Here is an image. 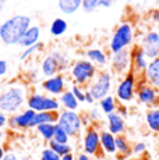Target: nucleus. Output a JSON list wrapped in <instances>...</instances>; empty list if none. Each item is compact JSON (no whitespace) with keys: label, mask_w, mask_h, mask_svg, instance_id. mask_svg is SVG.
Instances as JSON below:
<instances>
[{"label":"nucleus","mask_w":159,"mask_h":160,"mask_svg":"<svg viewBox=\"0 0 159 160\" xmlns=\"http://www.w3.org/2000/svg\"><path fill=\"white\" fill-rule=\"evenodd\" d=\"M29 88L25 82L13 81L0 91V110L7 116H13L21 112L27 106Z\"/></svg>","instance_id":"1"},{"label":"nucleus","mask_w":159,"mask_h":160,"mask_svg":"<svg viewBox=\"0 0 159 160\" xmlns=\"http://www.w3.org/2000/svg\"><path fill=\"white\" fill-rule=\"evenodd\" d=\"M32 25L31 17L24 14H16L0 24V42L7 46L18 45L27 29Z\"/></svg>","instance_id":"2"},{"label":"nucleus","mask_w":159,"mask_h":160,"mask_svg":"<svg viewBox=\"0 0 159 160\" xmlns=\"http://www.w3.org/2000/svg\"><path fill=\"white\" fill-rule=\"evenodd\" d=\"M134 39H136V29L133 24L130 21L120 22L112 32V36L108 42V49L110 54L131 49L134 45Z\"/></svg>","instance_id":"3"},{"label":"nucleus","mask_w":159,"mask_h":160,"mask_svg":"<svg viewBox=\"0 0 159 160\" xmlns=\"http://www.w3.org/2000/svg\"><path fill=\"white\" fill-rule=\"evenodd\" d=\"M71 58L66 53V52L62 50H50L49 53L42 58L41 66H39V71L44 77H53L56 74H64L66 70L70 68L71 66Z\"/></svg>","instance_id":"4"},{"label":"nucleus","mask_w":159,"mask_h":160,"mask_svg":"<svg viewBox=\"0 0 159 160\" xmlns=\"http://www.w3.org/2000/svg\"><path fill=\"white\" fill-rule=\"evenodd\" d=\"M98 72H99V68L95 64L91 63L90 60L77 58V60L73 61L69 68V78L71 79L73 84L88 88V85L94 81Z\"/></svg>","instance_id":"5"},{"label":"nucleus","mask_w":159,"mask_h":160,"mask_svg":"<svg viewBox=\"0 0 159 160\" xmlns=\"http://www.w3.org/2000/svg\"><path fill=\"white\" fill-rule=\"evenodd\" d=\"M140 78L133 71L127 72L119 79L115 88V98L117 99L119 104L127 106L128 103L134 102L137 96V87H138Z\"/></svg>","instance_id":"6"},{"label":"nucleus","mask_w":159,"mask_h":160,"mask_svg":"<svg viewBox=\"0 0 159 160\" xmlns=\"http://www.w3.org/2000/svg\"><path fill=\"white\" fill-rule=\"evenodd\" d=\"M113 72L110 70H99V72L96 74V77L94 78V81L88 85V92L92 95V98L95 99V102H99L103 98L112 95L113 89Z\"/></svg>","instance_id":"7"},{"label":"nucleus","mask_w":159,"mask_h":160,"mask_svg":"<svg viewBox=\"0 0 159 160\" xmlns=\"http://www.w3.org/2000/svg\"><path fill=\"white\" fill-rule=\"evenodd\" d=\"M27 109H31L35 113L41 112H60L62 106H60L59 98L49 96L39 91L29 92L28 99H27Z\"/></svg>","instance_id":"8"},{"label":"nucleus","mask_w":159,"mask_h":160,"mask_svg":"<svg viewBox=\"0 0 159 160\" xmlns=\"http://www.w3.org/2000/svg\"><path fill=\"white\" fill-rule=\"evenodd\" d=\"M57 125L69 134L70 138H77L84 132L82 114L71 110H60L57 117Z\"/></svg>","instance_id":"9"},{"label":"nucleus","mask_w":159,"mask_h":160,"mask_svg":"<svg viewBox=\"0 0 159 160\" xmlns=\"http://www.w3.org/2000/svg\"><path fill=\"white\" fill-rule=\"evenodd\" d=\"M96 125H90L87 127L82 132L81 137V149L82 153L88 156H95L99 159L100 153L103 155V152L100 150V135Z\"/></svg>","instance_id":"10"},{"label":"nucleus","mask_w":159,"mask_h":160,"mask_svg":"<svg viewBox=\"0 0 159 160\" xmlns=\"http://www.w3.org/2000/svg\"><path fill=\"white\" fill-rule=\"evenodd\" d=\"M36 113L31 109H23L21 112L16 113L13 116H8L7 127L13 131H27L35 128L33 121H35Z\"/></svg>","instance_id":"11"},{"label":"nucleus","mask_w":159,"mask_h":160,"mask_svg":"<svg viewBox=\"0 0 159 160\" xmlns=\"http://www.w3.org/2000/svg\"><path fill=\"white\" fill-rule=\"evenodd\" d=\"M67 85H69V79L64 74H56L53 77H49V78H45L44 81L41 82V89L44 93L49 95V96H54L59 98L62 93L67 91Z\"/></svg>","instance_id":"12"},{"label":"nucleus","mask_w":159,"mask_h":160,"mask_svg":"<svg viewBox=\"0 0 159 160\" xmlns=\"http://www.w3.org/2000/svg\"><path fill=\"white\" fill-rule=\"evenodd\" d=\"M109 64H110V71L113 72V75H126L127 72L131 71V49L112 53Z\"/></svg>","instance_id":"13"},{"label":"nucleus","mask_w":159,"mask_h":160,"mask_svg":"<svg viewBox=\"0 0 159 160\" xmlns=\"http://www.w3.org/2000/svg\"><path fill=\"white\" fill-rule=\"evenodd\" d=\"M136 100L142 106H146L148 109L159 106V89L151 87L144 81H140L137 87Z\"/></svg>","instance_id":"14"},{"label":"nucleus","mask_w":159,"mask_h":160,"mask_svg":"<svg viewBox=\"0 0 159 160\" xmlns=\"http://www.w3.org/2000/svg\"><path fill=\"white\" fill-rule=\"evenodd\" d=\"M140 48L144 50L148 60H154L159 57V46H158V31L156 29H148L142 33Z\"/></svg>","instance_id":"15"},{"label":"nucleus","mask_w":159,"mask_h":160,"mask_svg":"<svg viewBox=\"0 0 159 160\" xmlns=\"http://www.w3.org/2000/svg\"><path fill=\"white\" fill-rule=\"evenodd\" d=\"M148 57L145 56L144 50L138 45H134L131 48V71L136 74L137 77H142L145 72L146 67H148Z\"/></svg>","instance_id":"16"},{"label":"nucleus","mask_w":159,"mask_h":160,"mask_svg":"<svg viewBox=\"0 0 159 160\" xmlns=\"http://www.w3.org/2000/svg\"><path fill=\"white\" fill-rule=\"evenodd\" d=\"M85 58L90 60L92 64H95L99 70H103L109 64L110 56L108 54V52L103 50L102 48H88L84 52Z\"/></svg>","instance_id":"17"},{"label":"nucleus","mask_w":159,"mask_h":160,"mask_svg":"<svg viewBox=\"0 0 159 160\" xmlns=\"http://www.w3.org/2000/svg\"><path fill=\"white\" fill-rule=\"evenodd\" d=\"M106 130L112 132L115 137L123 135L126 132V118L117 112L106 116Z\"/></svg>","instance_id":"18"},{"label":"nucleus","mask_w":159,"mask_h":160,"mask_svg":"<svg viewBox=\"0 0 159 160\" xmlns=\"http://www.w3.org/2000/svg\"><path fill=\"white\" fill-rule=\"evenodd\" d=\"M142 81L151 87L159 89V57L149 60L148 67L142 75Z\"/></svg>","instance_id":"19"},{"label":"nucleus","mask_w":159,"mask_h":160,"mask_svg":"<svg viewBox=\"0 0 159 160\" xmlns=\"http://www.w3.org/2000/svg\"><path fill=\"white\" fill-rule=\"evenodd\" d=\"M100 150L103 155H116V137L108 130H100Z\"/></svg>","instance_id":"20"},{"label":"nucleus","mask_w":159,"mask_h":160,"mask_svg":"<svg viewBox=\"0 0 159 160\" xmlns=\"http://www.w3.org/2000/svg\"><path fill=\"white\" fill-rule=\"evenodd\" d=\"M39 38H41V28L38 25H31L27 32L24 33V36L21 38L20 41V46H23L24 49L31 48V46L39 43Z\"/></svg>","instance_id":"21"},{"label":"nucleus","mask_w":159,"mask_h":160,"mask_svg":"<svg viewBox=\"0 0 159 160\" xmlns=\"http://www.w3.org/2000/svg\"><path fill=\"white\" fill-rule=\"evenodd\" d=\"M144 120H145V125L149 131L159 134V106L149 107L145 112Z\"/></svg>","instance_id":"22"},{"label":"nucleus","mask_w":159,"mask_h":160,"mask_svg":"<svg viewBox=\"0 0 159 160\" xmlns=\"http://www.w3.org/2000/svg\"><path fill=\"white\" fill-rule=\"evenodd\" d=\"M116 155L120 160L126 159L131 155V142L124 134L116 137Z\"/></svg>","instance_id":"23"},{"label":"nucleus","mask_w":159,"mask_h":160,"mask_svg":"<svg viewBox=\"0 0 159 160\" xmlns=\"http://www.w3.org/2000/svg\"><path fill=\"white\" fill-rule=\"evenodd\" d=\"M59 102L62 106V110H71V112H77L80 107V102L77 98L73 95V92L70 89H67L64 93L59 96Z\"/></svg>","instance_id":"24"},{"label":"nucleus","mask_w":159,"mask_h":160,"mask_svg":"<svg viewBox=\"0 0 159 160\" xmlns=\"http://www.w3.org/2000/svg\"><path fill=\"white\" fill-rule=\"evenodd\" d=\"M59 10L66 15H73L81 8L82 0H59L57 2Z\"/></svg>","instance_id":"25"},{"label":"nucleus","mask_w":159,"mask_h":160,"mask_svg":"<svg viewBox=\"0 0 159 160\" xmlns=\"http://www.w3.org/2000/svg\"><path fill=\"white\" fill-rule=\"evenodd\" d=\"M98 106H99V109L102 110L103 114L109 116V114H112V113L117 112L119 102L115 98V95H109V96L103 98L102 100H99V102H98Z\"/></svg>","instance_id":"26"},{"label":"nucleus","mask_w":159,"mask_h":160,"mask_svg":"<svg viewBox=\"0 0 159 160\" xmlns=\"http://www.w3.org/2000/svg\"><path fill=\"white\" fill-rule=\"evenodd\" d=\"M67 29H69V22L62 17L54 18V20L52 21L50 27H49V32H50V35L54 36V38L63 36L64 33L67 32Z\"/></svg>","instance_id":"27"},{"label":"nucleus","mask_w":159,"mask_h":160,"mask_svg":"<svg viewBox=\"0 0 159 160\" xmlns=\"http://www.w3.org/2000/svg\"><path fill=\"white\" fill-rule=\"evenodd\" d=\"M57 117H59V112H41L36 113L33 125L35 128L41 124H57Z\"/></svg>","instance_id":"28"},{"label":"nucleus","mask_w":159,"mask_h":160,"mask_svg":"<svg viewBox=\"0 0 159 160\" xmlns=\"http://www.w3.org/2000/svg\"><path fill=\"white\" fill-rule=\"evenodd\" d=\"M36 134L39 135L41 139H44L45 142H50L53 139V135H54V130H56V124H41L35 128Z\"/></svg>","instance_id":"29"},{"label":"nucleus","mask_w":159,"mask_h":160,"mask_svg":"<svg viewBox=\"0 0 159 160\" xmlns=\"http://www.w3.org/2000/svg\"><path fill=\"white\" fill-rule=\"evenodd\" d=\"M48 148H50L56 155H59L60 158L69 155V153H73V145L71 143H60L56 142V141L52 139L50 142H48Z\"/></svg>","instance_id":"30"},{"label":"nucleus","mask_w":159,"mask_h":160,"mask_svg":"<svg viewBox=\"0 0 159 160\" xmlns=\"http://www.w3.org/2000/svg\"><path fill=\"white\" fill-rule=\"evenodd\" d=\"M87 116H88V118H90L91 124L96 125L98 122H100L103 120V116H105V114H103L102 110L99 109V106H92L90 110H88Z\"/></svg>","instance_id":"31"},{"label":"nucleus","mask_w":159,"mask_h":160,"mask_svg":"<svg viewBox=\"0 0 159 160\" xmlns=\"http://www.w3.org/2000/svg\"><path fill=\"white\" fill-rule=\"evenodd\" d=\"M53 141H56V142H60V143H70L71 138L69 137V134H67V132L64 131L63 128H60L59 125L56 124V130H54Z\"/></svg>","instance_id":"32"},{"label":"nucleus","mask_w":159,"mask_h":160,"mask_svg":"<svg viewBox=\"0 0 159 160\" xmlns=\"http://www.w3.org/2000/svg\"><path fill=\"white\" fill-rule=\"evenodd\" d=\"M70 91H71V92H73V95H74V96L77 98V100H78L80 103H85V95H87V88L73 84L71 87H70Z\"/></svg>","instance_id":"33"},{"label":"nucleus","mask_w":159,"mask_h":160,"mask_svg":"<svg viewBox=\"0 0 159 160\" xmlns=\"http://www.w3.org/2000/svg\"><path fill=\"white\" fill-rule=\"evenodd\" d=\"M42 49V43L39 42V43H36V45H33V46H31V48H27V49H24V52L20 54V60L21 61H24V60H27V58H29L31 56H33L35 53H38L39 50Z\"/></svg>","instance_id":"34"},{"label":"nucleus","mask_w":159,"mask_h":160,"mask_svg":"<svg viewBox=\"0 0 159 160\" xmlns=\"http://www.w3.org/2000/svg\"><path fill=\"white\" fill-rule=\"evenodd\" d=\"M59 155H56V153L53 152V150L50 149V148H45V149H42L41 152V156H39V160H60Z\"/></svg>","instance_id":"35"},{"label":"nucleus","mask_w":159,"mask_h":160,"mask_svg":"<svg viewBox=\"0 0 159 160\" xmlns=\"http://www.w3.org/2000/svg\"><path fill=\"white\" fill-rule=\"evenodd\" d=\"M145 152H146V143L142 142V141L134 142L133 145H131V155L140 156V155H144Z\"/></svg>","instance_id":"36"},{"label":"nucleus","mask_w":159,"mask_h":160,"mask_svg":"<svg viewBox=\"0 0 159 160\" xmlns=\"http://www.w3.org/2000/svg\"><path fill=\"white\" fill-rule=\"evenodd\" d=\"M98 2H99V0H82L81 8L85 13H94L98 8Z\"/></svg>","instance_id":"37"},{"label":"nucleus","mask_w":159,"mask_h":160,"mask_svg":"<svg viewBox=\"0 0 159 160\" xmlns=\"http://www.w3.org/2000/svg\"><path fill=\"white\" fill-rule=\"evenodd\" d=\"M8 71V64L6 60H0V78L2 77H4Z\"/></svg>","instance_id":"38"},{"label":"nucleus","mask_w":159,"mask_h":160,"mask_svg":"<svg viewBox=\"0 0 159 160\" xmlns=\"http://www.w3.org/2000/svg\"><path fill=\"white\" fill-rule=\"evenodd\" d=\"M7 121H8V116L0 110V130H3L4 127H7Z\"/></svg>","instance_id":"39"},{"label":"nucleus","mask_w":159,"mask_h":160,"mask_svg":"<svg viewBox=\"0 0 159 160\" xmlns=\"http://www.w3.org/2000/svg\"><path fill=\"white\" fill-rule=\"evenodd\" d=\"M149 18H151L152 22L159 24V8H154V10H151V13H149Z\"/></svg>","instance_id":"40"},{"label":"nucleus","mask_w":159,"mask_h":160,"mask_svg":"<svg viewBox=\"0 0 159 160\" xmlns=\"http://www.w3.org/2000/svg\"><path fill=\"white\" fill-rule=\"evenodd\" d=\"M113 4V0H99L98 2V7L100 8H110Z\"/></svg>","instance_id":"41"},{"label":"nucleus","mask_w":159,"mask_h":160,"mask_svg":"<svg viewBox=\"0 0 159 160\" xmlns=\"http://www.w3.org/2000/svg\"><path fill=\"white\" fill-rule=\"evenodd\" d=\"M3 160H20V159H18V156L14 152H7L4 155V158H3Z\"/></svg>","instance_id":"42"},{"label":"nucleus","mask_w":159,"mask_h":160,"mask_svg":"<svg viewBox=\"0 0 159 160\" xmlns=\"http://www.w3.org/2000/svg\"><path fill=\"white\" fill-rule=\"evenodd\" d=\"M117 113H120V114L123 116L124 118H126V116H127V106H124V104H119Z\"/></svg>","instance_id":"43"},{"label":"nucleus","mask_w":159,"mask_h":160,"mask_svg":"<svg viewBox=\"0 0 159 160\" xmlns=\"http://www.w3.org/2000/svg\"><path fill=\"white\" fill-rule=\"evenodd\" d=\"M85 103H88V104H94V103H95V99H94L92 95L88 92V89H87V95H85Z\"/></svg>","instance_id":"44"},{"label":"nucleus","mask_w":159,"mask_h":160,"mask_svg":"<svg viewBox=\"0 0 159 160\" xmlns=\"http://www.w3.org/2000/svg\"><path fill=\"white\" fill-rule=\"evenodd\" d=\"M75 160H91V156L81 152V153H78V155H75Z\"/></svg>","instance_id":"45"},{"label":"nucleus","mask_w":159,"mask_h":160,"mask_svg":"<svg viewBox=\"0 0 159 160\" xmlns=\"http://www.w3.org/2000/svg\"><path fill=\"white\" fill-rule=\"evenodd\" d=\"M60 160H75V155H74V153H69V155L63 156Z\"/></svg>","instance_id":"46"},{"label":"nucleus","mask_w":159,"mask_h":160,"mask_svg":"<svg viewBox=\"0 0 159 160\" xmlns=\"http://www.w3.org/2000/svg\"><path fill=\"white\" fill-rule=\"evenodd\" d=\"M6 149H4V146L3 145H0V160H3V158H4V155H6Z\"/></svg>","instance_id":"47"},{"label":"nucleus","mask_w":159,"mask_h":160,"mask_svg":"<svg viewBox=\"0 0 159 160\" xmlns=\"http://www.w3.org/2000/svg\"><path fill=\"white\" fill-rule=\"evenodd\" d=\"M4 138H6V132L3 131V130H0V145L3 143V141H4Z\"/></svg>","instance_id":"48"},{"label":"nucleus","mask_w":159,"mask_h":160,"mask_svg":"<svg viewBox=\"0 0 159 160\" xmlns=\"http://www.w3.org/2000/svg\"><path fill=\"white\" fill-rule=\"evenodd\" d=\"M6 2H7V0H0V13H2V10H3V7H4Z\"/></svg>","instance_id":"49"},{"label":"nucleus","mask_w":159,"mask_h":160,"mask_svg":"<svg viewBox=\"0 0 159 160\" xmlns=\"http://www.w3.org/2000/svg\"><path fill=\"white\" fill-rule=\"evenodd\" d=\"M20 160H32V159L29 158V156H23V158H21Z\"/></svg>","instance_id":"50"},{"label":"nucleus","mask_w":159,"mask_h":160,"mask_svg":"<svg viewBox=\"0 0 159 160\" xmlns=\"http://www.w3.org/2000/svg\"><path fill=\"white\" fill-rule=\"evenodd\" d=\"M158 46H159V31H158Z\"/></svg>","instance_id":"51"},{"label":"nucleus","mask_w":159,"mask_h":160,"mask_svg":"<svg viewBox=\"0 0 159 160\" xmlns=\"http://www.w3.org/2000/svg\"><path fill=\"white\" fill-rule=\"evenodd\" d=\"M113 2H117V0H113Z\"/></svg>","instance_id":"52"}]
</instances>
